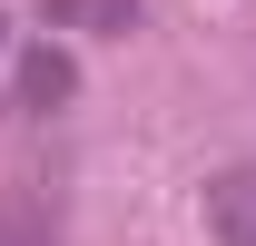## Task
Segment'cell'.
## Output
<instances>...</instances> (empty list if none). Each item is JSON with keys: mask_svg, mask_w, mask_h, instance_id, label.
Wrapping results in <instances>:
<instances>
[{"mask_svg": "<svg viewBox=\"0 0 256 246\" xmlns=\"http://www.w3.org/2000/svg\"><path fill=\"white\" fill-rule=\"evenodd\" d=\"M207 236L217 246H256V168H226L207 187Z\"/></svg>", "mask_w": 256, "mask_h": 246, "instance_id": "1", "label": "cell"}]
</instances>
